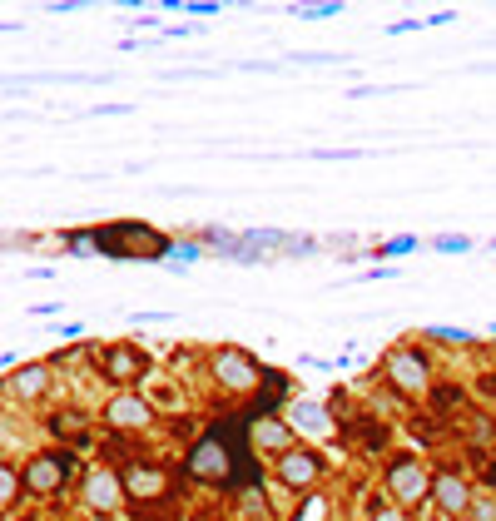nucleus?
<instances>
[{"label": "nucleus", "mask_w": 496, "mask_h": 521, "mask_svg": "<svg viewBox=\"0 0 496 521\" xmlns=\"http://www.w3.org/2000/svg\"><path fill=\"white\" fill-rule=\"evenodd\" d=\"M105 422H110L115 432H139V427L154 422V412H149V402H144L139 392H115L110 407H105Z\"/></svg>", "instance_id": "9d476101"}, {"label": "nucleus", "mask_w": 496, "mask_h": 521, "mask_svg": "<svg viewBox=\"0 0 496 521\" xmlns=\"http://www.w3.org/2000/svg\"><path fill=\"white\" fill-rule=\"evenodd\" d=\"M472 521H496V502H492V497H477V502H472Z\"/></svg>", "instance_id": "a211bd4d"}, {"label": "nucleus", "mask_w": 496, "mask_h": 521, "mask_svg": "<svg viewBox=\"0 0 496 521\" xmlns=\"http://www.w3.org/2000/svg\"><path fill=\"white\" fill-rule=\"evenodd\" d=\"M412 249H417V239H392L382 254H412Z\"/></svg>", "instance_id": "aec40b11"}, {"label": "nucleus", "mask_w": 496, "mask_h": 521, "mask_svg": "<svg viewBox=\"0 0 496 521\" xmlns=\"http://www.w3.org/2000/svg\"><path fill=\"white\" fill-rule=\"evenodd\" d=\"M20 487H25V482L15 477V467H0V512H5V517L15 512V497H20Z\"/></svg>", "instance_id": "2eb2a0df"}, {"label": "nucleus", "mask_w": 496, "mask_h": 521, "mask_svg": "<svg viewBox=\"0 0 496 521\" xmlns=\"http://www.w3.org/2000/svg\"><path fill=\"white\" fill-rule=\"evenodd\" d=\"M432 502H437V512H442V517H472L477 492H472V482H467L457 467H442V472H437V482H432Z\"/></svg>", "instance_id": "39448f33"}, {"label": "nucleus", "mask_w": 496, "mask_h": 521, "mask_svg": "<svg viewBox=\"0 0 496 521\" xmlns=\"http://www.w3.org/2000/svg\"><path fill=\"white\" fill-rule=\"evenodd\" d=\"M303 20H328V15H343V5H313V10H293Z\"/></svg>", "instance_id": "6ab92c4d"}, {"label": "nucleus", "mask_w": 496, "mask_h": 521, "mask_svg": "<svg viewBox=\"0 0 496 521\" xmlns=\"http://www.w3.org/2000/svg\"><path fill=\"white\" fill-rule=\"evenodd\" d=\"M288 427H298V432H308V437H328V432H333V417H328V407H318V402H293Z\"/></svg>", "instance_id": "f8f14e48"}, {"label": "nucleus", "mask_w": 496, "mask_h": 521, "mask_svg": "<svg viewBox=\"0 0 496 521\" xmlns=\"http://www.w3.org/2000/svg\"><path fill=\"white\" fill-rule=\"evenodd\" d=\"M70 452H45V457H35L30 467H25V492H35V497H50V492H60L65 482H70Z\"/></svg>", "instance_id": "423d86ee"}, {"label": "nucleus", "mask_w": 496, "mask_h": 521, "mask_svg": "<svg viewBox=\"0 0 496 521\" xmlns=\"http://www.w3.org/2000/svg\"><path fill=\"white\" fill-rule=\"evenodd\" d=\"M184 472H189L194 482H229V472H239V447H229V442H224V432L214 427V432H209V437L189 452Z\"/></svg>", "instance_id": "f257e3e1"}, {"label": "nucleus", "mask_w": 496, "mask_h": 521, "mask_svg": "<svg viewBox=\"0 0 496 521\" xmlns=\"http://www.w3.org/2000/svg\"><path fill=\"white\" fill-rule=\"evenodd\" d=\"M432 472H427V462H417V457H397L392 467H387V492H392V502L407 512V507H422L427 497H432Z\"/></svg>", "instance_id": "f03ea898"}, {"label": "nucleus", "mask_w": 496, "mask_h": 521, "mask_svg": "<svg viewBox=\"0 0 496 521\" xmlns=\"http://www.w3.org/2000/svg\"><path fill=\"white\" fill-rule=\"evenodd\" d=\"M382 368H387L392 392H402V397H422V392L432 388V368H427V358L412 353V348H392Z\"/></svg>", "instance_id": "7ed1b4c3"}, {"label": "nucleus", "mask_w": 496, "mask_h": 521, "mask_svg": "<svg viewBox=\"0 0 496 521\" xmlns=\"http://www.w3.org/2000/svg\"><path fill=\"white\" fill-rule=\"evenodd\" d=\"M487 482H492V487H496V462H492V467H487Z\"/></svg>", "instance_id": "4be33fe9"}, {"label": "nucleus", "mask_w": 496, "mask_h": 521, "mask_svg": "<svg viewBox=\"0 0 496 521\" xmlns=\"http://www.w3.org/2000/svg\"><path fill=\"white\" fill-rule=\"evenodd\" d=\"M209 368H214V383H219L224 392H253L263 378H268V373L248 358L244 348H219Z\"/></svg>", "instance_id": "20e7f679"}, {"label": "nucleus", "mask_w": 496, "mask_h": 521, "mask_svg": "<svg viewBox=\"0 0 496 521\" xmlns=\"http://www.w3.org/2000/svg\"><path fill=\"white\" fill-rule=\"evenodd\" d=\"M248 442L258 447V452H293V427L278 417V412H258L253 422H248Z\"/></svg>", "instance_id": "1a4fd4ad"}, {"label": "nucleus", "mask_w": 496, "mask_h": 521, "mask_svg": "<svg viewBox=\"0 0 496 521\" xmlns=\"http://www.w3.org/2000/svg\"><path fill=\"white\" fill-rule=\"evenodd\" d=\"M139 373H144V353H134V348H110V353H105V378H110V383H134V378H139Z\"/></svg>", "instance_id": "ddd939ff"}, {"label": "nucleus", "mask_w": 496, "mask_h": 521, "mask_svg": "<svg viewBox=\"0 0 496 521\" xmlns=\"http://www.w3.org/2000/svg\"><path fill=\"white\" fill-rule=\"evenodd\" d=\"M368 521H407V512L397 502H372V517Z\"/></svg>", "instance_id": "dca6fc26"}, {"label": "nucleus", "mask_w": 496, "mask_h": 521, "mask_svg": "<svg viewBox=\"0 0 496 521\" xmlns=\"http://www.w3.org/2000/svg\"><path fill=\"white\" fill-rule=\"evenodd\" d=\"M427 338H437V343H472V333H467V328H432Z\"/></svg>", "instance_id": "f3484780"}, {"label": "nucleus", "mask_w": 496, "mask_h": 521, "mask_svg": "<svg viewBox=\"0 0 496 521\" xmlns=\"http://www.w3.org/2000/svg\"><path fill=\"white\" fill-rule=\"evenodd\" d=\"M80 492H85V507H95V512H120L124 477L120 472H110V467H90L85 482H80Z\"/></svg>", "instance_id": "6e6552de"}, {"label": "nucleus", "mask_w": 496, "mask_h": 521, "mask_svg": "<svg viewBox=\"0 0 496 521\" xmlns=\"http://www.w3.org/2000/svg\"><path fill=\"white\" fill-rule=\"evenodd\" d=\"M124 497H134V502H154V497H164L169 492V477L159 472V467H124Z\"/></svg>", "instance_id": "9b49d317"}, {"label": "nucleus", "mask_w": 496, "mask_h": 521, "mask_svg": "<svg viewBox=\"0 0 496 521\" xmlns=\"http://www.w3.org/2000/svg\"><path fill=\"white\" fill-rule=\"evenodd\" d=\"M278 482L288 487V492H313L318 487V477H323V462L308 452V447H293V452H283L278 457Z\"/></svg>", "instance_id": "0eeeda50"}, {"label": "nucleus", "mask_w": 496, "mask_h": 521, "mask_svg": "<svg viewBox=\"0 0 496 521\" xmlns=\"http://www.w3.org/2000/svg\"><path fill=\"white\" fill-rule=\"evenodd\" d=\"M437 249H442V254H467V249H472V244H467V239H442V244H437Z\"/></svg>", "instance_id": "412c9836"}, {"label": "nucleus", "mask_w": 496, "mask_h": 521, "mask_svg": "<svg viewBox=\"0 0 496 521\" xmlns=\"http://www.w3.org/2000/svg\"><path fill=\"white\" fill-rule=\"evenodd\" d=\"M10 392H15V397H25V402L45 397V392H50V368H45V363L15 368V373H10Z\"/></svg>", "instance_id": "4468645a"}]
</instances>
